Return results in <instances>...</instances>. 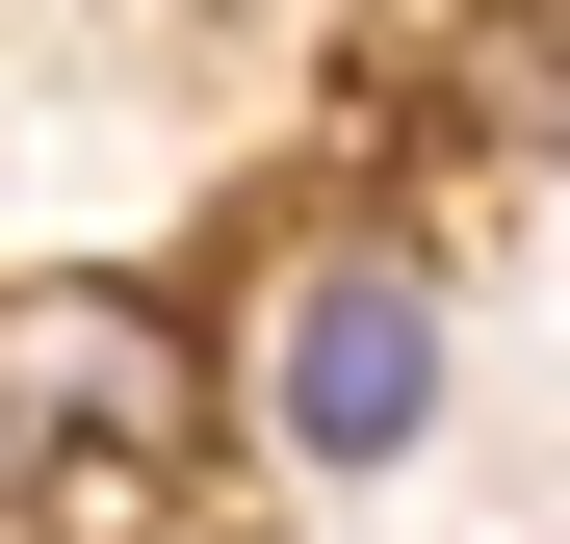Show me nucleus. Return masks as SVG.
Instances as JSON below:
<instances>
[{"label": "nucleus", "instance_id": "1", "mask_svg": "<svg viewBox=\"0 0 570 544\" xmlns=\"http://www.w3.org/2000/svg\"><path fill=\"white\" fill-rule=\"evenodd\" d=\"M234 415L285 441V467H415V441H441V286H415L390 234H312V259L259 286Z\"/></svg>", "mask_w": 570, "mask_h": 544}, {"label": "nucleus", "instance_id": "2", "mask_svg": "<svg viewBox=\"0 0 570 544\" xmlns=\"http://www.w3.org/2000/svg\"><path fill=\"white\" fill-rule=\"evenodd\" d=\"M0 467L52 518H130L181 467V311L156 286H0Z\"/></svg>", "mask_w": 570, "mask_h": 544}, {"label": "nucleus", "instance_id": "3", "mask_svg": "<svg viewBox=\"0 0 570 544\" xmlns=\"http://www.w3.org/2000/svg\"><path fill=\"white\" fill-rule=\"evenodd\" d=\"M544 156H570V52H544Z\"/></svg>", "mask_w": 570, "mask_h": 544}]
</instances>
